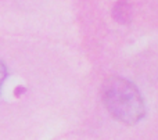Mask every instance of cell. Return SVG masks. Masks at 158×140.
Here are the masks:
<instances>
[{"label":"cell","mask_w":158,"mask_h":140,"mask_svg":"<svg viewBox=\"0 0 158 140\" xmlns=\"http://www.w3.org/2000/svg\"><path fill=\"white\" fill-rule=\"evenodd\" d=\"M103 103L112 117L128 125L137 124L146 114L139 89L119 76H111L103 85Z\"/></svg>","instance_id":"obj_1"},{"label":"cell","mask_w":158,"mask_h":140,"mask_svg":"<svg viewBox=\"0 0 158 140\" xmlns=\"http://www.w3.org/2000/svg\"><path fill=\"white\" fill-rule=\"evenodd\" d=\"M112 17L115 18V21L121 22V24H128L132 19V7L128 2H118L114 6L112 10Z\"/></svg>","instance_id":"obj_2"},{"label":"cell","mask_w":158,"mask_h":140,"mask_svg":"<svg viewBox=\"0 0 158 140\" xmlns=\"http://www.w3.org/2000/svg\"><path fill=\"white\" fill-rule=\"evenodd\" d=\"M6 76H7V68H6L4 63L0 60V89H2V85H3V82H4Z\"/></svg>","instance_id":"obj_3"},{"label":"cell","mask_w":158,"mask_h":140,"mask_svg":"<svg viewBox=\"0 0 158 140\" xmlns=\"http://www.w3.org/2000/svg\"><path fill=\"white\" fill-rule=\"evenodd\" d=\"M25 92V89L24 88H18V89H15V96H19L21 93H24Z\"/></svg>","instance_id":"obj_4"}]
</instances>
